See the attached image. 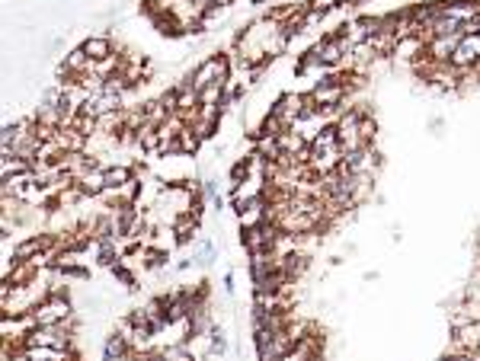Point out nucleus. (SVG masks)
I'll use <instances>...</instances> for the list:
<instances>
[{
	"instance_id": "nucleus-9",
	"label": "nucleus",
	"mask_w": 480,
	"mask_h": 361,
	"mask_svg": "<svg viewBox=\"0 0 480 361\" xmlns=\"http://www.w3.org/2000/svg\"><path fill=\"white\" fill-rule=\"evenodd\" d=\"M467 358H471V361H480V346H477V348H474V352H471V355H467Z\"/></svg>"
},
{
	"instance_id": "nucleus-6",
	"label": "nucleus",
	"mask_w": 480,
	"mask_h": 361,
	"mask_svg": "<svg viewBox=\"0 0 480 361\" xmlns=\"http://www.w3.org/2000/svg\"><path fill=\"white\" fill-rule=\"evenodd\" d=\"M80 49L87 51V58H90V61H106V58L116 55V51H112V39H109V35H90Z\"/></svg>"
},
{
	"instance_id": "nucleus-7",
	"label": "nucleus",
	"mask_w": 480,
	"mask_h": 361,
	"mask_svg": "<svg viewBox=\"0 0 480 361\" xmlns=\"http://www.w3.org/2000/svg\"><path fill=\"white\" fill-rule=\"evenodd\" d=\"M132 179H135L132 167H106V189H122Z\"/></svg>"
},
{
	"instance_id": "nucleus-5",
	"label": "nucleus",
	"mask_w": 480,
	"mask_h": 361,
	"mask_svg": "<svg viewBox=\"0 0 480 361\" xmlns=\"http://www.w3.org/2000/svg\"><path fill=\"white\" fill-rule=\"evenodd\" d=\"M74 186H77V192H80V195H90V198H99V195L106 192V167L90 170V173L80 176V179H77Z\"/></svg>"
},
{
	"instance_id": "nucleus-1",
	"label": "nucleus",
	"mask_w": 480,
	"mask_h": 361,
	"mask_svg": "<svg viewBox=\"0 0 480 361\" xmlns=\"http://www.w3.org/2000/svg\"><path fill=\"white\" fill-rule=\"evenodd\" d=\"M32 319H35V327H61V323L77 327V313L68 298H45L32 310Z\"/></svg>"
},
{
	"instance_id": "nucleus-2",
	"label": "nucleus",
	"mask_w": 480,
	"mask_h": 361,
	"mask_svg": "<svg viewBox=\"0 0 480 361\" xmlns=\"http://www.w3.org/2000/svg\"><path fill=\"white\" fill-rule=\"evenodd\" d=\"M228 80H230V61L224 55L205 58V61L189 74V84H192L199 93H202L205 87H211V84H228Z\"/></svg>"
},
{
	"instance_id": "nucleus-8",
	"label": "nucleus",
	"mask_w": 480,
	"mask_h": 361,
	"mask_svg": "<svg viewBox=\"0 0 480 361\" xmlns=\"http://www.w3.org/2000/svg\"><path fill=\"white\" fill-rule=\"evenodd\" d=\"M228 352V339L221 336V329H211V355H224Z\"/></svg>"
},
{
	"instance_id": "nucleus-3",
	"label": "nucleus",
	"mask_w": 480,
	"mask_h": 361,
	"mask_svg": "<svg viewBox=\"0 0 480 361\" xmlns=\"http://www.w3.org/2000/svg\"><path fill=\"white\" fill-rule=\"evenodd\" d=\"M74 327H32L23 336V346H49V348H74Z\"/></svg>"
},
{
	"instance_id": "nucleus-4",
	"label": "nucleus",
	"mask_w": 480,
	"mask_h": 361,
	"mask_svg": "<svg viewBox=\"0 0 480 361\" xmlns=\"http://www.w3.org/2000/svg\"><path fill=\"white\" fill-rule=\"evenodd\" d=\"M461 42H464V35H461V32L429 39V42H426V58H429V61H436V64H448L455 51L461 49Z\"/></svg>"
}]
</instances>
